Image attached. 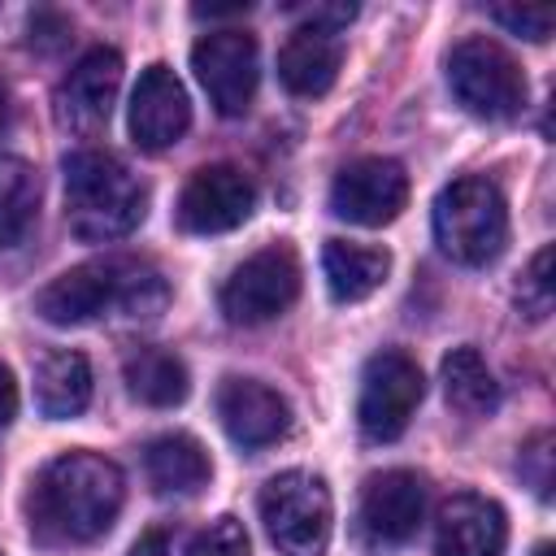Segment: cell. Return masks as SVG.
Segmentation results:
<instances>
[{
	"mask_svg": "<svg viewBox=\"0 0 556 556\" xmlns=\"http://www.w3.org/2000/svg\"><path fill=\"white\" fill-rule=\"evenodd\" d=\"M126 500V478L117 460L100 452L52 456L26 495V521L39 547H87L100 543Z\"/></svg>",
	"mask_w": 556,
	"mask_h": 556,
	"instance_id": "cell-1",
	"label": "cell"
},
{
	"mask_svg": "<svg viewBox=\"0 0 556 556\" xmlns=\"http://www.w3.org/2000/svg\"><path fill=\"white\" fill-rule=\"evenodd\" d=\"M169 304V282L152 261L139 256H100L56 274L35 295V313L52 326H83L104 313L135 321H156Z\"/></svg>",
	"mask_w": 556,
	"mask_h": 556,
	"instance_id": "cell-2",
	"label": "cell"
},
{
	"mask_svg": "<svg viewBox=\"0 0 556 556\" xmlns=\"http://www.w3.org/2000/svg\"><path fill=\"white\" fill-rule=\"evenodd\" d=\"M65 222L83 243H113L148 217V187L109 148H78L61 161Z\"/></svg>",
	"mask_w": 556,
	"mask_h": 556,
	"instance_id": "cell-3",
	"label": "cell"
},
{
	"mask_svg": "<svg viewBox=\"0 0 556 556\" xmlns=\"http://www.w3.org/2000/svg\"><path fill=\"white\" fill-rule=\"evenodd\" d=\"M434 243L456 265H491L508 248V204L482 174L452 178L434 200Z\"/></svg>",
	"mask_w": 556,
	"mask_h": 556,
	"instance_id": "cell-4",
	"label": "cell"
},
{
	"mask_svg": "<svg viewBox=\"0 0 556 556\" xmlns=\"http://www.w3.org/2000/svg\"><path fill=\"white\" fill-rule=\"evenodd\" d=\"M261 521L278 556H326L334 530V504L326 478L308 469L274 473L261 486Z\"/></svg>",
	"mask_w": 556,
	"mask_h": 556,
	"instance_id": "cell-5",
	"label": "cell"
},
{
	"mask_svg": "<svg viewBox=\"0 0 556 556\" xmlns=\"http://www.w3.org/2000/svg\"><path fill=\"white\" fill-rule=\"evenodd\" d=\"M447 87L460 109L486 122H513L530 96L517 56L486 35H469L447 52Z\"/></svg>",
	"mask_w": 556,
	"mask_h": 556,
	"instance_id": "cell-6",
	"label": "cell"
},
{
	"mask_svg": "<svg viewBox=\"0 0 556 556\" xmlns=\"http://www.w3.org/2000/svg\"><path fill=\"white\" fill-rule=\"evenodd\" d=\"M300 295V256L291 243H269L252 252L243 265L230 269V278L217 291V304L226 321L235 326H261L287 313Z\"/></svg>",
	"mask_w": 556,
	"mask_h": 556,
	"instance_id": "cell-7",
	"label": "cell"
},
{
	"mask_svg": "<svg viewBox=\"0 0 556 556\" xmlns=\"http://www.w3.org/2000/svg\"><path fill=\"white\" fill-rule=\"evenodd\" d=\"M421 395H426V374L408 352H400V348L374 352L365 361L361 395H356V421H361L365 439H374V443L400 439L408 430Z\"/></svg>",
	"mask_w": 556,
	"mask_h": 556,
	"instance_id": "cell-8",
	"label": "cell"
},
{
	"mask_svg": "<svg viewBox=\"0 0 556 556\" xmlns=\"http://www.w3.org/2000/svg\"><path fill=\"white\" fill-rule=\"evenodd\" d=\"M191 70H195L200 87L208 91V104L222 117H239V113H248L256 83H261V48L248 30L222 26V30H208L195 39Z\"/></svg>",
	"mask_w": 556,
	"mask_h": 556,
	"instance_id": "cell-9",
	"label": "cell"
},
{
	"mask_svg": "<svg viewBox=\"0 0 556 556\" xmlns=\"http://www.w3.org/2000/svg\"><path fill=\"white\" fill-rule=\"evenodd\" d=\"M408 204V174L391 156H356L330 182V213L352 226H387Z\"/></svg>",
	"mask_w": 556,
	"mask_h": 556,
	"instance_id": "cell-10",
	"label": "cell"
},
{
	"mask_svg": "<svg viewBox=\"0 0 556 556\" xmlns=\"http://www.w3.org/2000/svg\"><path fill=\"white\" fill-rule=\"evenodd\" d=\"M256 208V182L239 165H200L178 195V226L187 235H226Z\"/></svg>",
	"mask_w": 556,
	"mask_h": 556,
	"instance_id": "cell-11",
	"label": "cell"
},
{
	"mask_svg": "<svg viewBox=\"0 0 556 556\" xmlns=\"http://www.w3.org/2000/svg\"><path fill=\"white\" fill-rule=\"evenodd\" d=\"M117 87H122V52L117 48H87L70 74L61 78L56 87V100H52V113H56V126L70 130V135H96L109 126V113H113V100H117Z\"/></svg>",
	"mask_w": 556,
	"mask_h": 556,
	"instance_id": "cell-12",
	"label": "cell"
},
{
	"mask_svg": "<svg viewBox=\"0 0 556 556\" xmlns=\"http://www.w3.org/2000/svg\"><path fill=\"white\" fill-rule=\"evenodd\" d=\"M217 417L222 430L243 447V452H261L269 443H278L291 430V404L282 391H274L261 378H222L217 387Z\"/></svg>",
	"mask_w": 556,
	"mask_h": 556,
	"instance_id": "cell-13",
	"label": "cell"
},
{
	"mask_svg": "<svg viewBox=\"0 0 556 556\" xmlns=\"http://www.w3.org/2000/svg\"><path fill=\"white\" fill-rule=\"evenodd\" d=\"M191 126V100L182 78L169 65H148L130 91V139L143 152L174 148Z\"/></svg>",
	"mask_w": 556,
	"mask_h": 556,
	"instance_id": "cell-14",
	"label": "cell"
},
{
	"mask_svg": "<svg viewBox=\"0 0 556 556\" xmlns=\"http://www.w3.org/2000/svg\"><path fill=\"white\" fill-rule=\"evenodd\" d=\"M504 547H508V521L495 500L460 491L439 508L434 556H504Z\"/></svg>",
	"mask_w": 556,
	"mask_h": 556,
	"instance_id": "cell-15",
	"label": "cell"
},
{
	"mask_svg": "<svg viewBox=\"0 0 556 556\" xmlns=\"http://www.w3.org/2000/svg\"><path fill=\"white\" fill-rule=\"evenodd\" d=\"M426 517V486L413 469H382L361 491V521L378 543H408Z\"/></svg>",
	"mask_w": 556,
	"mask_h": 556,
	"instance_id": "cell-16",
	"label": "cell"
},
{
	"mask_svg": "<svg viewBox=\"0 0 556 556\" xmlns=\"http://www.w3.org/2000/svg\"><path fill=\"white\" fill-rule=\"evenodd\" d=\"M339 65H343V39L339 30L317 22H300L278 48V78L300 100L326 96L339 78Z\"/></svg>",
	"mask_w": 556,
	"mask_h": 556,
	"instance_id": "cell-17",
	"label": "cell"
},
{
	"mask_svg": "<svg viewBox=\"0 0 556 556\" xmlns=\"http://www.w3.org/2000/svg\"><path fill=\"white\" fill-rule=\"evenodd\" d=\"M143 473H148L156 495H195L200 486H208L213 465H208V452H204V443L195 434L169 430V434L148 439Z\"/></svg>",
	"mask_w": 556,
	"mask_h": 556,
	"instance_id": "cell-18",
	"label": "cell"
},
{
	"mask_svg": "<svg viewBox=\"0 0 556 556\" xmlns=\"http://www.w3.org/2000/svg\"><path fill=\"white\" fill-rule=\"evenodd\" d=\"M321 274H326V291L334 304H361L387 282L391 252L369 248V243H352V239H326Z\"/></svg>",
	"mask_w": 556,
	"mask_h": 556,
	"instance_id": "cell-19",
	"label": "cell"
},
{
	"mask_svg": "<svg viewBox=\"0 0 556 556\" xmlns=\"http://www.w3.org/2000/svg\"><path fill=\"white\" fill-rule=\"evenodd\" d=\"M35 404L43 417L65 421L91 404V365L83 352L52 348L35 361Z\"/></svg>",
	"mask_w": 556,
	"mask_h": 556,
	"instance_id": "cell-20",
	"label": "cell"
},
{
	"mask_svg": "<svg viewBox=\"0 0 556 556\" xmlns=\"http://www.w3.org/2000/svg\"><path fill=\"white\" fill-rule=\"evenodd\" d=\"M122 378H126V391L148 408H174L191 391V374L182 356L169 348H135L122 361Z\"/></svg>",
	"mask_w": 556,
	"mask_h": 556,
	"instance_id": "cell-21",
	"label": "cell"
},
{
	"mask_svg": "<svg viewBox=\"0 0 556 556\" xmlns=\"http://www.w3.org/2000/svg\"><path fill=\"white\" fill-rule=\"evenodd\" d=\"M439 378H443V395H447V404L456 413L486 417V413L500 408V382H495V374H491V365L482 361L478 348H469V343L465 348H452L443 356Z\"/></svg>",
	"mask_w": 556,
	"mask_h": 556,
	"instance_id": "cell-22",
	"label": "cell"
},
{
	"mask_svg": "<svg viewBox=\"0 0 556 556\" xmlns=\"http://www.w3.org/2000/svg\"><path fill=\"white\" fill-rule=\"evenodd\" d=\"M39 213V174L22 156H0V248H17Z\"/></svg>",
	"mask_w": 556,
	"mask_h": 556,
	"instance_id": "cell-23",
	"label": "cell"
},
{
	"mask_svg": "<svg viewBox=\"0 0 556 556\" xmlns=\"http://www.w3.org/2000/svg\"><path fill=\"white\" fill-rule=\"evenodd\" d=\"M556 304V278H552V248H539L534 261L526 265L521 282H517V308L530 321H543Z\"/></svg>",
	"mask_w": 556,
	"mask_h": 556,
	"instance_id": "cell-24",
	"label": "cell"
},
{
	"mask_svg": "<svg viewBox=\"0 0 556 556\" xmlns=\"http://www.w3.org/2000/svg\"><path fill=\"white\" fill-rule=\"evenodd\" d=\"M486 13H491V22H500L508 35H521V39H530V43L552 39V26H556V9H547V4H539V9H526V4H495V9H486Z\"/></svg>",
	"mask_w": 556,
	"mask_h": 556,
	"instance_id": "cell-25",
	"label": "cell"
},
{
	"mask_svg": "<svg viewBox=\"0 0 556 556\" xmlns=\"http://www.w3.org/2000/svg\"><path fill=\"white\" fill-rule=\"evenodd\" d=\"M187 556H248V530H243V521H239V517H217V521H208V526L191 539Z\"/></svg>",
	"mask_w": 556,
	"mask_h": 556,
	"instance_id": "cell-26",
	"label": "cell"
},
{
	"mask_svg": "<svg viewBox=\"0 0 556 556\" xmlns=\"http://www.w3.org/2000/svg\"><path fill=\"white\" fill-rule=\"evenodd\" d=\"M521 478L534 486L539 500H552V434L547 430L530 434V443L521 447Z\"/></svg>",
	"mask_w": 556,
	"mask_h": 556,
	"instance_id": "cell-27",
	"label": "cell"
},
{
	"mask_svg": "<svg viewBox=\"0 0 556 556\" xmlns=\"http://www.w3.org/2000/svg\"><path fill=\"white\" fill-rule=\"evenodd\" d=\"M26 30H30V48H39V52H56V48H65L70 35H74L70 17L56 13V9H35L30 22H26Z\"/></svg>",
	"mask_w": 556,
	"mask_h": 556,
	"instance_id": "cell-28",
	"label": "cell"
},
{
	"mask_svg": "<svg viewBox=\"0 0 556 556\" xmlns=\"http://www.w3.org/2000/svg\"><path fill=\"white\" fill-rule=\"evenodd\" d=\"M17 417V382L9 374V365H0V430Z\"/></svg>",
	"mask_w": 556,
	"mask_h": 556,
	"instance_id": "cell-29",
	"label": "cell"
},
{
	"mask_svg": "<svg viewBox=\"0 0 556 556\" xmlns=\"http://www.w3.org/2000/svg\"><path fill=\"white\" fill-rule=\"evenodd\" d=\"M130 556H169V530H148L130 547Z\"/></svg>",
	"mask_w": 556,
	"mask_h": 556,
	"instance_id": "cell-30",
	"label": "cell"
},
{
	"mask_svg": "<svg viewBox=\"0 0 556 556\" xmlns=\"http://www.w3.org/2000/svg\"><path fill=\"white\" fill-rule=\"evenodd\" d=\"M191 13L195 17H239V13H248V4H195Z\"/></svg>",
	"mask_w": 556,
	"mask_h": 556,
	"instance_id": "cell-31",
	"label": "cell"
},
{
	"mask_svg": "<svg viewBox=\"0 0 556 556\" xmlns=\"http://www.w3.org/2000/svg\"><path fill=\"white\" fill-rule=\"evenodd\" d=\"M9 117H13V104H9V87L0 83V135L9 130Z\"/></svg>",
	"mask_w": 556,
	"mask_h": 556,
	"instance_id": "cell-32",
	"label": "cell"
},
{
	"mask_svg": "<svg viewBox=\"0 0 556 556\" xmlns=\"http://www.w3.org/2000/svg\"><path fill=\"white\" fill-rule=\"evenodd\" d=\"M534 556H556V547H552V543H539V547H534Z\"/></svg>",
	"mask_w": 556,
	"mask_h": 556,
	"instance_id": "cell-33",
	"label": "cell"
}]
</instances>
